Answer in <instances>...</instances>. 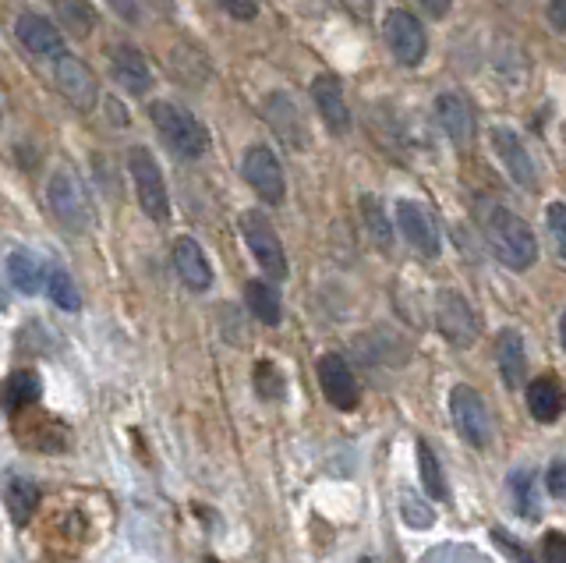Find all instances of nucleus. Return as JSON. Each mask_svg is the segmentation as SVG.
<instances>
[{
	"mask_svg": "<svg viewBox=\"0 0 566 563\" xmlns=\"http://www.w3.org/2000/svg\"><path fill=\"white\" fill-rule=\"evenodd\" d=\"M47 270L50 266H43L36 251L19 248L8 256V280L19 294H39L43 288H47Z\"/></svg>",
	"mask_w": 566,
	"mask_h": 563,
	"instance_id": "21",
	"label": "nucleus"
},
{
	"mask_svg": "<svg viewBox=\"0 0 566 563\" xmlns=\"http://www.w3.org/2000/svg\"><path fill=\"white\" fill-rule=\"evenodd\" d=\"M174 270L191 291H205L213 284L210 259H205V251L196 238H177L174 242Z\"/></svg>",
	"mask_w": 566,
	"mask_h": 563,
	"instance_id": "17",
	"label": "nucleus"
},
{
	"mask_svg": "<svg viewBox=\"0 0 566 563\" xmlns=\"http://www.w3.org/2000/svg\"><path fill=\"white\" fill-rule=\"evenodd\" d=\"M545 482H549V493L566 500V461H556L553 468H549V479Z\"/></svg>",
	"mask_w": 566,
	"mask_h": 563,
	"instance_id": "36",
	"label": "nucleus"
},
{
	"mask_svg": "<svg viewBox=\"0 0 566 563\" xmlns=\"http://www.w3.org/2000/svg\"><path fill=\"white\" fill-rule=\"evenodd\" d=\"M510 493L520 517H539V489H534V471L517 468L510 476Z\"/></svg>",
	"mask_w": 566,
	"mask_h": 563,
	"instance_id": "28",
	"label": "nucleus"
},
{
	"mask_svg": "<svg viewBox=\"0 0 566 563\" xmlns=\"http://www.w3.org/2000/svg\"><path fill=\"white\" fill-rule=\"evenodd\" d=\"M493 539H496V542H499V546H506V550H514V553H517V560H520V563H531V556H528V553H524V550H520V546H517V542H514V539H506V536H503V531H493Z\"/></svg>",
	"mask_w": 566,
	"mask_h": 563,
	"instance_id": "40",
	"label": "nucleus"
},
{
	"mask_svg": "<svg viewBox=\"0 0 566 563\" xmlns=\"http://www.w3.org/2000/svg\"><path fill=\"white\" fill-rule=\"evenodd\" d=\"M110 11L117 14V19H125L128 25L139 22V0H107Z\"/></svg>",
	"mask_w": 566,
	"mask_h": 563,
	"instance_id": "37",
	"label": "nucleus"
},
{
	"mask_svg": "<svg viewBox=\"0 0 566 563\" xmlns=\"http://www.w3.org/2000/svg\"><path fill=\"white\" fill-rule=\"evenodd\" d=\"M496 359H499V376L506 383V390H520L528 376V354H524V340L517 330H503L496 337Z\"/></svg>",
	"mask_w": 566,
	"mask_h": 563,
	"instance_id": "19",
	"label": "nucleus"
},
{
	"mask_svg": "<svg viewBox=\"0 0 566 563\" xmlns=\"http://www.w3.org/2000/svg\"><path fill=\"white\" fill-rule=\"evenodd\" d=\"M47 294H50V302L57 308H64V313H79L82 294H79V288H74L71 273L61 270V266H50L47 270Z\"/></svg>",
	"mask_w": 566,
	"mask_h": 563,
	"instance_id": "27",
	"label": "nucleus"
},
{
	"mask_svg": "<svg viewBox=\"0 0 566 563\" xmlns=\"http://www.w3.org/2000/svg\"><path fill=\"white\" fill-rule=\"evenodd\" d=\"M241 234H245V245L251 248V256H256V262L266 273L273 280L287 277V256H283L280 234L273 231L270 220H266V213H259V210L241 213Z\"/></svg>",
	"mask_w": 566,
	"mask_h": 563,
	"instance_id": "5",
	"label": "nucleus"
},
{
	"mask_svg": "<svg viewBox=\"0 0 566 563\" xmlns=\"http://www.w3.org/2000/svg\"><path fill=\"white\" fill-rule=\"evenodd\" d=\"M319 387L326 394V401L340 411H351L362 401V390H357L351 365L340 359V354H322L319 359Z\"/></svg>",
	"mask_w": 566,
	"mask_h": 563,
	"instance_id": "14",
	"label": "nucleus"
},
{
	"mask_svg": "<svg viewBox=\"0 0 566 563\" xmlns=\"http://www.w3.org/2000/svg\"><path fill=\"white\" fill-rule=\"evenodd\" d=\"M549 22L566 33V0H549Z\"/></svg>",
	"mask_w": 566,
	"mask_h": 563,
	"instance_id": "38",
	"label": "nucleus"
},
{
	"mask_svg": "<svg viewBox=\"0 0 566 563\" xmlns=\"http://www.w3.org/2000/svg\"><path fill=\"white\" fill-rule=\"evenodd\" d=\"M36 507H39V489H36V482L11 479L8 482V514H11V521L14 525H25L28 517L36 514Z\"/></svg>",
	"mask_w": 566,
	"mask_h": 563,
	"instance_id": "26",
	"label": "nucleus"
},
{
	"mask_svg": "<svg viewBox=\"0 0 566 563\" xmlns=\"http://www.w3.org/2000/svg\"><path fill=\"white\" fill-rule=\"evenodd\" d=\"M245 302L251 308V316L266 326H280L283 319V305H280V294L273 291V284H266V280H248L245 288Z\"/></svg>",
	"mask_w": 566,
	"mask_h": 563,
	"instance_id": "25",
	"label": "nucleus"
},
{
	"mask_svg": "<svg viewBox=\"0 0 566 563\" xmlns=\"http://www.w3.org/2000/svg\"><path fill=\"white\" fill-rule=\"evenodd\" d=\"M365 563H368V560H365Z\"/></svg>",
	"mask_w": 566,
	"mask_h": 563,
	"instance_id": "42",
	"label": "nucleus"
},
{
	"mask_svg": "<svg viewBox=\"0 0 566 563\" xmlns=\"http://www.w3.org/2000/svg\"><path fill=\"white\" fill-rule=\"evenodd\" d=\"M418 4L432 14V19H446L450 8H453V0H418Z\"/></svg>",
	"mask_w": 566,
	"mask_h": 563,
	"instance_id": "39",
	"label": "nucleus"
},
{
	"mask_svg": "<svg viewBox=\"0 0 566 563\" xmlns=\"http://www.w3.org/2000/svg\"><path fill=\"white\" fill-rule=\"evenodd\" d=\"M54 82H57V89H61L64 99L71 103L74 110L89 114L96 107V99H99L96 75L89 71L85 61H79V57H71V54L54 57Z\"/></svg>",
	"mask_w": 566,
	"mask_h": 563,
	"instance_id": "8",
	"label": "nucleus"
},
{
	"mask_svg": "<svg viewBox=\"0 0 566 563\" xmlns=\"http://www.w3.org/2000/svg\"><path fill=\"white\" fill-rule=\"evenodd\" d=\"M362 224H365V234L372 238L382 256H390L393 251V224L390 216H386L382 202L376 196H362Z\"/></svg>",
	"mask_w": 566,
	"mask_h": 563,
	"instance_id": "24",
	"label": "nucleus"
},
{
	"mask_svg": "<svg viewBox=\"0 0 566 563\" xmlns=\"http://www.w3.org/2000/svg\"><path fill=\"white\" fill-rule=\"evenodd\" d=\"M57 14H61L71 33H79V36L93 33L96 28V14H93V8L85 4V0H57Z\"/></svg>",
	"mask_w": 566,
	"mask_h": 563,
	"instance_id": "30",
	"label": "nucleus"
},
{
	"mask_svg": "<svg viewBox=\"0 0 566 563\" xmlns=\"http://www.w3.org/2000/svg\"><path fill=\"white\" fill-rule=\"evenodd\" d=\"M14 36H19V43L36 57H61L64 54V36L61 28H57L50 19H43V14L36 11H25L19 14V22H14Z\"/></svg>",
	"mask_w": 566,
	"mask_h": 563,
	"instance_id": "15",
	"label": "nucleus"
},
{
	"mask_svg": "<svg viewBox=\"0 0 566 563\" xmlns=\"http://www.w3.org/2000/svg\"><path fill=\"white\" fill-rule=\"evenodd\" d=\"M241 177L251 185V191L270 206H280L283 196H287V181H283V171L270 145H248L241 156Z\"/></svg>",
	"mask_w": 566,
	"mask_h": 563,
	"instance_id": "7",
	"label": "nucleus"
},
{
	"mask_svg": "<svg viewBox=\"0 0 566 563\" xmlns=\"http://www.w3.org/2000/svg\"><path fill=\"white\" fill-rule=\"evenodd\" d=\"M418 468H422V485L428 500H446V482H443V468L436 461V454H432V447L422 439L418 443Z\"/></svg>",
	"mask_w": 566,
	"mask_h": 563,
	"instance_id": "29",
	"label": "nucleus"
},
{
	"mask_svg": "<svg viewBox=\"0 0 566 563\" xmlns=\"http://www.w3.org/2000/svg\"><path fill=\"white\" fill-rule=\"evenodd\" d=\"M436 326L453 348H471L474 337H479V316H474V308L464 302V294L457 291H439Z\"/></svg>",
	"mask_w": 566,
	"mask_h": 563,
	"instance_id": "9",
	"label": "nucleus"
},
{
	"mask_svg": "<svg viewBox=\"0 0 566 563\" xmlns=\"http://www.w3.org/2000/svg\"><path fill=\"white\" fill-rule=\"evenodd\" d=\"M382 36H386V47H390V54L404 68H418L425 61L428 36H425V28H422L418 19H414V14L390 11L386 14V22H382Z\"/></svg>",
	"mask_w": 566,
	"mask_h": 563,
	"instance_id": "6",
	"label": "nucleus"
},
{
	"mask_svg": "<svg viewBox=\"0 0 566 563\" xmlns=\"http://www.w3.org/2000/svg\"><path fill=\"white\" fill-rule=\"evenodd\" d=\"M559 340H563V348H566V313H563V319H559Z\"/></svg>",
	"mask_w": 566,
	"mask_h": 563,
	"instance_id": "41",
	"label": "nucleus"
},
{
	"mask_svg": "<svg viewBox=\"0 0 566 563\" xmlns=\"http://www.w3.org/2000/svg\"><path fill=\"white\" fill-rule=\"evenodd\" d=\"M256 387H259V394L266 397V401H280L283 397V376H280V368L273 362L256 365Z\"/></svg>",
	"mask_w": 566,
	"mask_h": 563,
	"instance_id": "31",
	"label": "nucleus"
},
{
	"mask_svg": "<svg viewBox=\"0 0 566 563\" xmlns=\"http://www.w3.org/2000/svg\"><path fill=\"white\" fill-rule=\"evenodd\" d=\"M482 231L485 242L493 248V256L510 266L514 273H524L539 259V242H534V231L520 220L514 210H506L499 202H482Z\"/></svg>",
	"mask_w": 566,
	"mask_h": 563,
	"instance_id": "1",
	"label": "nucleus"
},
{
	"mask_svg": "<svg viewBox=\"0 0 566 563\" xmlns=\"http://www.w3.org/2000/svg\"><path fill=\"white\" fill-rule=\"evenodd\" d=\"M216 4L231 14V19H237V22H251L259 14V8H262V0H216Z\"/></svg>",
	"mask_w": 566,
	"mask_h": 563,
	"instance_id": "33",
	"label": "nucleus"
},
{
	"mask_svg": "<svg viewBox=\"0 0 566 563\" xmlns=\"http://www.w3.org/2000/svg\"><path fill=\"white\" fill-rule=\"evenodd\" d=\"M563 404H566V394L559 387L556 376H539L528 383V411L534 414L539 422H556L563 414Z\"/></svg>",
	"mask_w": 566,
	"mask_h": 563,
	"instance_id": "22",
	"label": "nucleus"
},
{
	"mask_svg": "<svg viewBox=\"0 0 566 563\" xmlns=\"http://www.w3.org/2000/svg\"><path fill=\"white\" fill-rule=\"evenodd\" d=\"M488 139H493V150L503 163V171L506 177L517 185V188H524V191H539V171H534V160L531 153L524 150V142H520V136L514 128H493L488 131Z\"/></svg>",
	"mask_w": 566,
	"mask_h": 563,
	"instance_id": "11",
	"label": "nucleus"
},
{
	"mask_svg": "<svg viewBox=\"0 0 566 563\" xmlns=\"http://www.w3.org/2000/svg\"><path fill=\"white\" fill-rule=\"evenodd\" d=\"M400 507H404V517H408V525H411V528H428L432 521H436L428 507H418V503H414V496H411V493H404V500H400Z\"/></svg>",
	"mask_w": 566,
	"mask_h": 563,
	"instance_id": "34",
	"label": "nucleus"
},
{
	"mask_svg": "<svg viewBox=\"0 0 566 563\" xmlns=\"http://www.w3.org/2000/svg\"><path fill=\"white\" fill-rule=\"evenodd\" d=\"M450 414L457 433L464 436L471 447H485L493 439V419H488V408L471 387H453L450 390Z\"/></svg>",
	"mask_w": 566,
	"mask_h": 563,
	"instance_id": "10",
	"label": "nucleus"
},
{
	"mask_svg": "<svg viewBox=\"0 0 566 563\" xmlns=\"http://www.w3.org/2000/svg\"><path fill=\"white\" fill-rule=\"evenodd\" d=\"M311 99H316V110L326 121V128H330L333 136H347L351 107H347L344 85L337 82V75H316V82H311Z\"/></svg>",
	"mask_w": 566,
	"mask_h": 563,
	"instance_id": "16",
	"label": "nucleus"
},
{
	"mask_svg": "<svg viewBox=\"0 0 566 563\" xmlns=\"http://www.w3.org/2000/svg\"><path fill=\"white\" fill-rule=\"evenodd\" d=\"M47 202L54 216L61 220L68 231H85L93 224V202H89L82 181L71 171H57L47 185Z\"/></svg>",
	"mask_w": 566,
	"mask_h": 563,
	"instance_id": "4",
	"label": "nucleus"
},
{
	"mask_svg": "<svg viewBox=\"0 0 566 563\" xmlns=\"http://www.w3.org/2000/svg\"><path fill=\"white\" fill-rule=\"evenodd\" d=\"M39 376L28 373V368H22V373H14L8 379L4 387V411L11 414V419H19V414H25L28 408H33L39 401Z\"/></svg>",
	"mask_w": 566,
	"mask_h": 563,
	"instance_id": "23",
	"label": "nucleus"
},
{
	"mask_svg": "<svg viewBox=\"0 0 566 563\" xmlns=\"http://www.w3.org/2000/svg\"><path fill=\"white\" fill-rule=\"evenodd\" d=\"M110 68H114V79L121 82L128 93H149L153 85V71H149L145 57L135 47H110Z\"/></svg>",
	"mask_w": 566,
	"mask_h": 563,
	"instance_id": "20",
	"label": "nucleus"
},
{
	"mask_svg": "<svg viewBox=\"0 0 566 563\" xmlns=\"http://www.w3.org/2000/svg\"><path fill=\"white\" fill-rule=\"evenodd\" d=\"M149 117H153L160 139L167 142L181 160H199L205 150H210V128H205L191 110L177 107V103L160 99L149 107Z\"/></svg>",
	"mask_w": 566,
	"mask_h": 563,
	"instance_id": "2",
	"label": "nucleus"
},
{
	"mask_svg": "<svg viewBox=\"0 0 566 563\" xmlns=\"http://www.w3.org/2000/svg\"><path fill=\"white\" fill-rule=\"evenodd\" d=\"M542 560L545 563H566V536H556V531H549L545 542H542Z\"/></svg>",
	"mask_w": 566,
	"mask_h": 563,
	"instance_id": "35",
	"label": "nucleus"
},
{
	"mask_svg": "<svg viewBox=\"0 0 566 563\" xmlns=\"http://www.w3.org/2000/svg\"><path fill=\"white\" fill-rule=\"evenodd\" d=\"M266 121H270L273 128V136L283 142V145H291L294 153H305L308 150V128L302 121V110H297V103L287 96V93H273L270 99H266Z\"/></svg>",
	"mask_w": 566,
	"mask_h": 563,
	"instance_id": "13",
	"label": "nucleus"
},
{
	"mask_svg": "<svg viewBox=\"0 0 566 563\" xmlns=\"http://www.w3.org/2000/svg\"><path fill=\"white\" fill-rule=\"evenodd\" d=\"M432 117H436V125L443 128L446 139L453 142H468L471 139V107L468 99L460 93H439L436 103H432Z\"/></svg>",
	"mask_w": 566,
	"mask_h": 563,
	"instance_id": "18",
	"label": "nucleus"
},
{
	"mask_svg": "<svg viewBox=\"0 0 566 563\" xmlns=\"http://www.w3.org/2000/svg\"><path fill=\"white\" fill-rule=\"evenodd\" d=\"M128 171H131V185H135V196H139V206L149 220H163L170 216V199H167V185H163V171L156 156L145 150V145H135V150L128 153Z\"/></svg>",
	"mask_w": 566,
	"mask_h": 563,
	"instance_id": "3",
	"label": "nucleus"
},
{
	"mask_svg": "<svg viewBox=\"0 0 566 563\" xmlns=\"http://www.w3.org/2000/svg\"><path fill=\"white\" fill-rule=\"evenodd\" d=\"M545 220H549V234H553V242H556V251H559L563 262H566V202H553V206H549Z\"/></svg>",
	"mask_w": 566,
	"mask_h": 563,
	"instance_id": "32",
	"label": "nucleus"
},
{
	"mask_svg": "<svg viewBox=\"0 0 566 563\" xmlns=\"http://www.w3.org/2000/svg\"><path fill=\"white\" fill-rule=\"evenodd\" d=\"M397 227L400 234H404V242L414 248V251H422L425 259H436L439 256V227H436V220H432V213L425 210L422 202H411V199H400L397 202Z\"/></svg>",
	"mask_w": 566,
	"mask_h": 563,
	"instance_id": "12",
	"label": "nucleus"
}]
</instances>
